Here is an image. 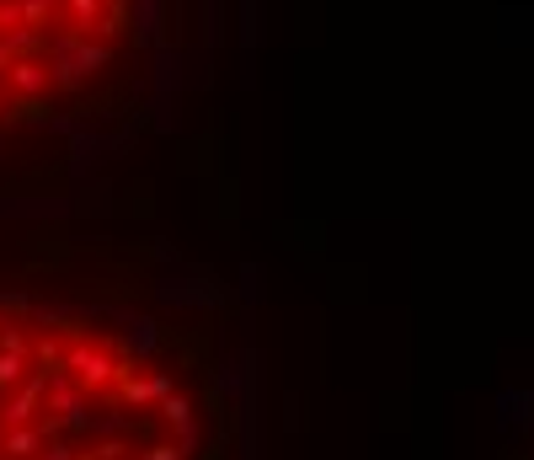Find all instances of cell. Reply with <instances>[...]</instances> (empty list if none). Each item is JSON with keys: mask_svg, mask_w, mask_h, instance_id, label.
Segmentation results:
<instances>
[{"mask_svg": "<svg viewBox=\"0 0 534 460\" xmlns=\"http://www.w3.org/2000/svg\"><path fill=\"white\" fill-rule=\"evenodd\" d=\"M11 86H17V91H43V86H49V75H43L33 59H17V65H11Z\"/></svg>", "mask_w": 534, "mask_h": 460, "instance_id": "6da1fadb", "label": "cell"}, {"mask_svg": "<svg viewBox=\"0 0 534 460\" xmlns=\"http://www.w3.org/2000/svg\"><path fill=\"white\" fill-rule=\"evenodd\" d=\"M166 418L171 423H187V402H182V396H171V402H166Z\"/></svg>", "mask_w": 534, "mask_h": 460, "instance_id": "7a4b0ae2", "label": "cell"}]
</instances>
